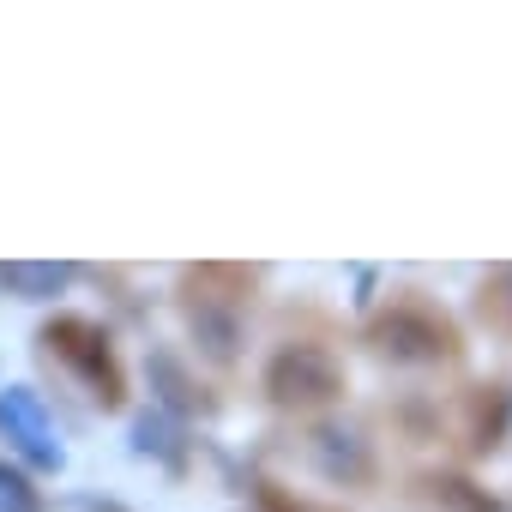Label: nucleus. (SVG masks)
<instances>
[{
    "instance_id": "nucleus-4",
    "label": "nucleus",
    "mask_w": 512,
    "mask_h": 512,
    "mask_svg": "<svg viewBox=\"0 0 512 512\" xmlns=\"http://www.w3.org/2000/svg\"><path fill=\"white\" fill-rule=\"evenodd\" d=\"M43 344H49V356L55 362H67L79 380H85V392L97 398V404H121V368H115V356H109V338L91 326V320H55L49 332H43Z\"/></svg>"
},
{
    "instance_id": "nucleus-5",
    "label": "nucleus",
    "mask_w": 512,
    "mask_h": 512,
    "mask_svg": "<svg viewBox=\"0 0 512 512\" xmlns=\"http://www.w3.org/2000/svg\"><path fill=\"white\" fill-rule=\"evenodd\" d=\"M0 434L13 440V452H25L31 464L55 470L61 464V440H55V422L43 410V398L31 386H7L0 392Z\"/></svg>"
},
{
    "instance_id": "nucleus-7",
    "label": "nucleus",
    "mask_w": 512,
    "mask_h": 512,
    "mask_svg": "<svg viewBox=\"0 0 512 512\" xmlns=\"http://www.w3.org/2000/svg\"><path fill=\"white\" fill-rule=\"evenodd\" d=\"M476 314H482V326H494L500 338H512V266H494V272L482 278Z\"/></svg>"
},
{
    "instance_id": "nucleus-2",
    "label": "nucleus",
    "mask_w": 512,
    "mask_h": 512,
    "mask_svg": "<svg viewBox=\"0 0 512 512\" xmlns=\"http://www.w3.org/2000/svg\"><path fill=\"white\" fill-rule=\"evenodd\" d=\"M247 290H253V272H235V266H199V272H187L193 332L205 338L211 356H229L235 320H241V308H247Z\"/></svg>"
},
{
    "instance_id": "nucleus-9",
    "label": "nucleus",
    "mask_w": 512,
    "mask_h": 512,
    "mask_svg": "<svg viewBox=\"0 0 512 512\" xmlns=\"http://www.w3.org/2000/svg\"><path fill=\"white\" fill-rule=\"evenodd\" d=\"M266 506H272V512H308V506H302V500H290L278 482H266Z\"/></svg>"
},
{
    "instance_id": "nucleus-8",
    "label": "nucleus",
    "mask_w": 512,
    "mask_h": 512,
    "mask_svg": "<svg viewBox=\"0 0 512 512\" xmlns=\"http://www.w3.org/2000/svg\"><path fill=\"white\" fill-rule=\"evenodd\" d=\"M0 512H37L31 482H25L19 470H7V464H0Z\"/></svg>"
},
{
    "instance_id": "nucleus-3",
    "label": "nucleus",
    "mask_w": 512,
    "mask_h": 512,
    "mask_svg": "<svg viewBox=\"0 0 512 512\" xmlns=\"http://www.w3.org/2000/svg\"><path fill=\"white\" fill-rule=\"evenodd\" d=\"M266 392L278 410H314V404H332L344 392V374H338V356L320 350V344H284L266 368Z\"/></svg>"
},
{
    "instance_id": "nucleus-6",
    "label": "nucleus",
    "mask_w": 512,
    "mask_h": 512,
    "mask_svg": "<svg viewBox=\"0 0 512 512\" xmlns=\"http://www.w3.org/2000/svg\"><path fill=\"white\" fill-rule=\"evenodd\" d=\"M0 284H7L13 296L43 302V296H55V290L73 284V266H25V260H13V266H0Z\"/></svg>"
},
{
    "instance_id": "nucleus-1",
    "label": "nucleus",
    "mask_w": 512,
    "mask_h": 512,
    "mask_svg": "<svg viewBox=\"0 0 512 512\" xmlns=\"http://www.w3.org/2000/svg\"><path fill=\"white\" fill-rule=\"evenodd\" d=\"M368 344H374V356H392V362H446V356H458L452 320L440 308H428L422 296H398L386 314H374Z\"/></svg>"
}]
</instances>
